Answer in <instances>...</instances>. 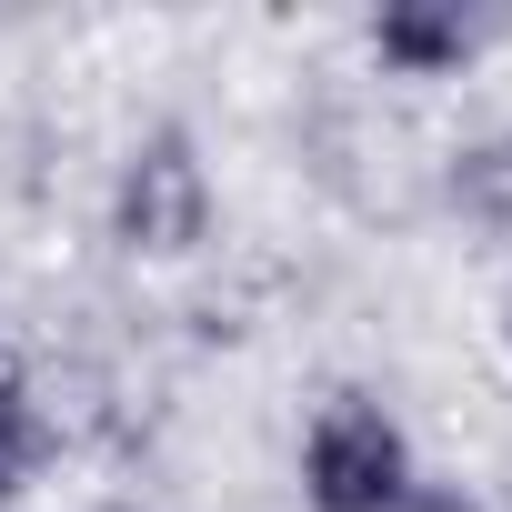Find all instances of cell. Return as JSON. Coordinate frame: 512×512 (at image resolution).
Segmentation results:
<instances>
[{"label":"cell","mask_w":512,"mask_h":512,"mask_svg":"<svg viewBox=\"0 0 512 512\" xmlns=\"http://www.w3.org/2000/svg\"><path fill=\"white\" fill-rule=\"evenodd\" d=\"M412 482H422V462H412V432L392 422V402L332 392L302 422V502L312 512H402Z\"/></svg>","instance_id":"1"},{"label":"cell","mask_w":512,"mask_h":512,"mask_svg":"<svg viewBox=\"0 0 512 512\" xmlns=\"http://www.w3.org/2000/svg\"><path fill=\"white\" fill-rule=\"evenodd\" d=\"M111 241L131 262H181V251L211 241V171L181 131H151L131 141L121 181H111Z\"/></svg>","instance_id":"2"},{"label":"cell","mask_w":512,"mask_h":512,"mask_svg":"<svg viewBox=\"0 0 512 512\" xmlns=\"http://www.w3.org/2000/svg\"><path fill=\"white\" fill-rule=\"evenodd\" d=\"M362 41H372V61H382L392 81H452V71L492 41V21L462 11V0H382Z\"/></svg>","instance_id":"3"},{"label":"cell","mask_w":512,"mask_h":512,"mask_svg":"<svg viewBox=\"0 0 512 512\" xmlns=\"http://www.w3.org/2000/svg\"><path fill=\"white\" fill-rule=\"evenodd\" d=\"M51 452H61V432H51V402L0 362V512H11L41 472H51Z\"/></svg>","instance_id":"4"},{"label":"cell","mask_w":512,"mask_h":512,"mask_svg":"<svg viewBox=\"0 0 512 512\" xmlns=\"http://www.w3.org/2000/svg\"><path fill=\"white\" fill-rule=\"evenodd\" d=\"M402 512H492L482 492H462V482H412V502Z\"/></svg>","instance_id":"5"},{"label":"cell","mask_w":512,"mask_h":512,"mask_svg":"<svg viewBox=\"0 0 512 512\" xmlns=\"http://www.w3.org/2000/svg\"><path fill=\"white\" fill-rule=\"evenodd\" d=\"M502 342H512V292H502Z\"/></svg>","instance_id":"6"}]
</instances>
